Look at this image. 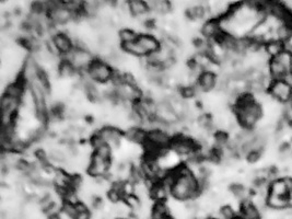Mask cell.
Wrapping results in <instances>:
<instances>
[{"label":"cell","mask_w":292,"mask_h":219,"mask_svg":"<svg viewBox=\"0 0 292 219\" xmlns=\"http://www.w3.org/2000/svg\"><path fill=\"white\" fill-rule=\"evenodd\" d=\"M173 183L171 185V196L179 202L186 203L202 193V184L198 177L186 166H180L172 171Z\"/></svg>","instance_id":"cell-1"},{"label":"cell","mask_w":292,"mask_h":219,"mask_svg":"<svg viewBox=\"0 0 292 219\" xmlns=\"http://www.w3.org/2000/svg\"><path fill=\"white\" fill-rule=\"evenodd\" d=\"M234 113L236 121L243 130L253 131L263 116V107L256 101L254 94L243 92L235 100Z\"/></svg>","instance_id":"cell-2"},{"label":"cell","mask_w":292,"mask_h":219,"mask_svg":"<svg viewBox=\"0 0 292 219\" xmlns=\"http://www.w3.org/2000/svg\"><path fill=\"white\" fill-rule=\"evenodd\" d=\"M86 72L88 77L96 84H108L113 80L115 75L112 65L103 59H94Z\"/></svg>","instance_id":"cell-3"},{"label":"cell","mask_w":292,"mask_h":219,"mask_svg":"<svg viewBox=\"0 0 292 219\" xmlns=\"http://www.w3.org/2000/svg\"><path fill=\"white\" fill-rule=\"evenodd\" d=\"M199 147H201V146H199L193 138H191V137L178 135L173 137L170 149L176 154H179V156L193 157L198 153Z\"/></svg>","instance_id":"cell-4"},{"label":"cell","mask_w":292,"mask_h":219,"mask_svg":"<svg viewBox=\"0 0 292 219\" xmlns=\"http://www.w3.org/2000/svg\"><path fill=\"white\" fill-rule=\"evenodd\" d=\"M268 94L277 102L288 104L292 100V84L289 79L272 80Z\"/></svg>","instance_id":"cell-5"},{"label":"cell","mask_w":292,"mask_h":219,"mask_svg":"<svg viewBox=\"0 0 292 219\" xmlns=\"http://www.w3.org/2000/svg\"><path fill=\"white\" fill-rule=\"evenodd\" d=\"M111 167H112L111 160H106L104 158H101L96 156V154L92 153L90 166L88 168V173H89L91 177H94V179H104V177L109 175Z\"/></svg>","instance_id":"cell-6"},{"label":"cell","mask_w":292,"mask_h":219,"mask_svg":"<svg viewBox=\"0 0 292 219\" xmlns=\"http://www.w3.org/2000/svg\"><path fill=\"white\" fill-rule=\"evenodd\" d=\"M55 51L57 52L58 55H63V56H67L68 54L72 52V49L75 48V43L72 42V40L68 34L64 33V32H57L53 35V39L50 40Z\"/></svg>","instance_id":"cell-7"},{"label":"cell","mask_w":292,"mask_h":219,"mask_svg":"<svg viewBox=\"0 0 292 219\" xmlns=\"http://www.w3.org/2000/svg\"><path fill=\"white\" fill-rule=\"evenodd\" d=\"M292 192V179L287 177H277L270 183V194L281 196V197H290Z\"/></svg>","instance_id":"cell-8"},{"label":"cell","mask_w":292,"mask_h":219,"mask_svg":"<svg viewBox=\"0 0 292 219\" xmlns=\"http://www.w3.org/2000/svg\"><path fill=\"white\" fill-rule=\"evenodd\" d=\"M96 134L99 135L102 140L104 141L105 144L110 145L111 147H118L120 144V140H122L123 133L120 131L118 127L115 126H104L102 127L101 130L96 131Z\"/></svg>","instance_id":"cell-9"},{"label":"cell","mask_w":292,"mask_h":219,"mask_svg":"<svg viewBox=\"0 0 292 219\" xmlns=\"http://www.w3.org/2000/svg\"><path fill=\"white\" fill-rule=\"evenodd\" d=\"M201 33L203 38L207 40L216 41L219 36L224 33L221 29L220 21L218 18H211L203 22L201 27Z\"/></svg>","instance_id":"cell-10"},{"label":"cell","mask_w":292,"mask_h":219,"mask_svg":"<svg viewBox=\"0 0 292 219\" xmlns=\"http://www.w3.org/2000/svg\"><path fill=\"white\" fill-rule=\"evenodd\" d=\"M137 42L139 45H140L143 51H145L147 56H150V55H154L157 52H159V49L161 48V45H162V43L156 38L155 35L148 34V33L139 34Z\"/></svg>","instance_id":"cell-11"},{"label":"cell","mask_w":292,"mask_h":219,"mask_svg":"<svg viewBox=\"0 0 292 219\" xmlns=\"http://www.w3.org/2000/svg\"><path fill=\"white\" fill-rule=\"evenodd\" d=\"M218 76L215 71L205 70L199 76L196 87L201 92H211L217 88Z\"/></svg>","instance_id":"cell-12"},{"label":"cell","mask_w":292,"mask_h":219,"mask_svg":"<svg viewBox=\"0 0 292 219\" xmlns=\"http://www.w3.org/2000/svg\"><path fill=\"white\" fill-rule=\"evenodd\" d=\"M267 69L268 75L270 76L272 80L289 79L291 77V72L282 64L278 62L276 58H270V61L267 65Z\"/></svg>","instance_id":"cell-13"},{"label":"cell","mask_w":292,"mask_h":219,"mask_svg":"<svg viewBox=\"0 0 292 219\" xmlns=\"http://www.w3.org/2000/svg\"><path fill=\"white\" fill-rule=\"evenodd\" d=\"M239 216L242 219H261L262 212L257 208L251 198L245 199L240 204Z\"/></svg>","instance_id":"cell-14"},{"label":"cell","mask_w":292,"mask_h":219,"mask_svg":"<svg viewBox=\"0 0 292 219\" xmlns=\"http://www.w3.org/2000/svg\"><path fill=\"white\" fill-rule=\"evenodd\" d=\"M126 138L133 141L134 144L143 146L147 141V131L143 130L140 126L131 127L126 131Z\"/></svg>","instance_id":"cell-15"},{"label":"cell","mask_w":292,"mask_h":219,"mask_svg":"<svg viewBox=\"0 0 292 219\" xmlns=\"http://www.w3.org/2000/svg\"><path fill=\"white\" fill-rule=\"evenodd\" d=\"M128 8L129 11H131V15L136 18L146 17L150 12L147 2L142 1V0H132V1H128Z\"/></svg>","instance_id":"cell-16"},{"label":"cell","mask_w":292,"mask_h":219,"mask_svg":"<svg viewBox=\"0 0 292 219\" xmlns=\"http://www.w3.org/2000/svg\"><path fill=\"white\" fill-rule=\"evenodd\" d=\"M286 48H287L286 44L276 39H272L264 44V51L266 52V54L270 56V58L278 56V55H279L282 51H285Z\"/></svg>","instance_id":"cell-17"},{"label":"cell","mask_w":292,"mask_h":219,"mask_svg":"<svg viewBox=\"0 0 292 219\" xmlns=\"http://www.w3.org/2000/svg\"><path fill=\"white\" fill-rule=\"evenodd\" d=\"M171 218L170 206L165 202L155 203L151 211V219H169Z\"/></svg>","instance_id":"cell-18"},{"label":"cell","mask_w":292,"mask_h":219,"mask_svg":"<svg viewBox=\"0 0 292 219\" xmlns=\"http://www.w3.org/2000/svg\"><path fill=\"white\" fill-rule=\"evenodd\" d=\"M149 8L150 12L155 13H169L172 9V4L170 1H163V0H150V1H146Z\"/></svg>","instance_id":"cell-19"},{"label":"cell","mask_w":292,"mask_h":219,"mask_svg":"<svg viewBox=\"0 0 292 219\" xmlns=\"http://www.w3.org/2000/svg\"><path fill=\"white\" fill-rule=\"evenodd\" d=\"M207 12V9L202 4H196V6H192L187 9L186 16L192 21H198L203 19L206 17Z\"/></svg>","instance_id":"cell-20"},{"label":"cell","mask_w":292,"mask_h":219,"mask_svg":"<svg viewBox=\"0 0 292 219\" xmlns=\"http://www.w3.org/2000/svg\"><path fill=\"white\" fill-rule=\"evenodd\" d=\"M138 36L139 34L136 33L133 29H131V27H123V29L118 32V39L120 40L122 44L136 42Z\"/></svg>","instance_id":"cell-21"},{"label":"cell","mask_w":292,"mask_h":219,"mask_svg":"<svg viewBox=\"0 0 292 219\" xmlns=\"http://www.w3.org/2000/svg\"><path fill=\"white\" fill-rule=\"evenodd\" d=\"M230 193L232 194L235 198H238L240 202H243L245 199H248V191L244 185L234 183L230 186Z\"/></svg>","instance_id":"cell-22"},{"label":"cell","mask_w":292,"mask_h":219,"mask_svg":"<svg viewBox=\"0 0 292 219\" xmlns=\"http://www.w3.org/2000/svg\"><path fill=\"white\" fill-rule=\"evenodd\" d=\"M59 74L62 77H65V78H70L73 75L76 74L77 69L72 64L67 61V59H63V62L60 63V65L58 67Z\"/></svg>","instance_id":"cell-23"},{"label":"cell","mask_w":292,"mask_h":219,"mask_svg":"<svg viewBox=\"0 0 292 219\" xmlns=\"http://www.w3.org/2000/svg\"><path fill=\"white\" fill-rule=\"evenodd\" d=\"M276 58L278 62H279L280 64H282L287 69H288L290 72H291V69H292V51H290V49L286 48L285 51H282L278 56L273 57Z\"/></svg>","instance_id":"cell-24"},{"label":"cell","mask_w":292,"mask_h":219,"mask_svg":"<svg viewBox=\"0 0 292 219\" xmlns=\"http://www.w3.org/2000/svg\"><path fill=\"white\" fill-rule=\"evenodd\" d=\"M93 153L101 158L106 159V160H111V158H112V147L108 144H103L93 149Z\"/></svg>","instance_id":"cell-25"},{"label":"cell","mask_w":292,"mask_h":219,"mask_svg":"<svg viewBox=\"0 0 292 219\" xmlns=\"http://www.w3.org/2000/svg\"><path fill=\"white\" fill-rule=\"evenodd\" d=\"M238 216L239 215H236L234 209L230 205H224L219 208V216H218L219 219H234Z\"/></svg>","instance_id":"cell-26"},{"label":"cell","mask_w":292,"mask_h":219,"mask_svg":"<svg viewBox=\"0 0 292 219\" xmlns=\"http://www.w3.org/2000/svg\"><path fill=\"white\" fill-rule=\"evenodd\" d=\"M92 215L89 207L86 204L79 203L77 205V214L75 219H91Z\"/></svg>","instance_id":"cell-27"},{"label":"cell","mask_w":292,"mask_h":219,"mask_svg":"<svg viewBox=\"0 0 292 219\" xmlns=\"http://www.w3.org/2000/svg\"><path fill=\"white\" fill-rule=\"evenodd\" d=\"M247 160L249 163H255L257 162L259 159L262 158V152H252V153H248L247 156Z\"/></svg>","instance_id":"cell-28"},{"label":"cell","mask_w":292,"mask_h":219,"mask_svg":"<svg viewBox=\"0 0 292 219\" xmlns=\"http://www.w3.org/2000/svg\"><path fill=\"white\" fill-rule=\"evenodd\" d=\"M205 219H219V218L216 217V216H208V217L205 218Z\"/></svg>","instance_id":"cell-29"},{"label":"cell","mask_w":292,"mask_h":219,"mask_svg":"<svg viewBox=\"0 0 292 219\" xmlns=\"http://www.w3.org/2000/svg\"><path fill=\"white\" fill-rule=\"evenodd\" d=\"M289 107H290V108H291V109H292V100H291V102H290V103H289Z\"/></svg>","instance_id":"cell-30"},{"label":"cell","mask_w":292,"mask_h":219,"mask_svg":"<svg viewBox=\"0 0 292 219\" xmlns=\"http://www.w3.org/2000/svg\"><path fill=\"white\" fill-rule=\"evenodd\" d=\"M116 219H131V218H116Z\"/></svg>","instance_id":"cell-31"},{"label":"cell","mask_w":292,"mask_h":219,"mask_svg":"<svg viewBox=\"0 0 292 219\" xmlns=\"http://www.w3.org/2000/svg\"><path fill=\"white\" fill-rule=\"evenodd\" d=\"M169 219H174V218H172V217H171V218H169Z\"/></svg>","instance_id":"cell-32"},{"label":"cell","mask_w":292,"mask_h":219,"mask_svg":"<svg viewBox=\"0 0 292 219\" xmlns=\"http://www.w3.org/2000/svg\"><path fill=\"white\" fill-rule=\"evenodd\" d=\"M291 195H292V192H291Z\"/></svg>","instance_id":"cell-33"}]
</instances>
